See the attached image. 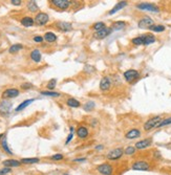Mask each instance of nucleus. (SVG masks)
I'll list each match as a JSON object with an SVG mask.
<instances>
[{
    "label": "nucleus",
    "mask_w": 171,
    "mask_h": 175,
    "mask_svg": "<svg viewBox=\"0 0 171 175\" xmlns=\"http://www.w3.org/2000/svg\"><path fill=\"white\" fill-rule=\"evenodd\" d=\"M161 121H162V118L159 116V115L157 116H153V118H151L150 120H148L144 124V130L145 131H150L153 128H157V125L161 123Z\"/></svg>",
    "instance_id": "obj_1"
},
{
    "label": "nucleus",
    "mask_w": 171,
    "mask_h": 175,
    "mask_svg": "<svg viewBox=\"0 0 171 175\" xmlns=\"http://www.w3.org/2000/svg\"><path fill=\"white\" fill-rule=\"evenodd\" d=\"M131 169L134 171H149L151 167L150 164L145 161H136L132 164Z\"/></svg>",
    "instance_id": "obj_2"
},
{
    "label": "nucleus",
    "mask_w": 171,
    "mask_h": 175,
    "mask_svg": "<svg viewBox=\"0 0 171 175\" xmlns=\"http://www.w3.org/2000/svg\"><path fill=\"white\" fill-rule=\"evenodd\" d=\"M140 78V72L135 69H128L124 72V79L128 83H132Z\"/></svg>",
    "instance_id": "obj_3"
},
{
    "label": "nucleus",
    "mask_w": 171,
    "mask_h": 175,
    "mask_svg": "<svg viewBox=\"0 0 171 175\" xmlns=\"http://www.w3.org/2000/svg\"><path fill=\"white\" fill-rule=\"evenodd\" d=\"M123 154H124L123 148H114L107 153L106 157L109 161H117V159H120L123 156Z\"/></svg>",
    "instance_id": "obj_4"
},
{
    "label": "nucleus",
    "mask_w": 171,
    "mask_h": 175,
    "mask_svg": "<svg viewBox=\"0 0 171 175\" xmlns=\"http://www.w3.org/2000/svg\"><path fill=\"white\" fill-rule=\"evenodd\" d=\"M97 171L102 175H112L113 167L108 163H104V164L97 166Z\"/></svg>",
    "instance_id": "obj_5"
},
{
    "label": "nucleus",
    "mask_w": 171,
    "mask_h": 175,
    "mask_svg": "<svg viewBox=\"0 0 171 175\" xmlns=\"http://www.w3.org/2000/svg\"><path fill=\"white\" fill-rule=\"evenodd\" d=\"M136 9H141V11L154 12V13H157V12H159V7H157V5L153 4V3H147V2L139 3V4H136Z\"/></svg>",
    "instance_id": "obj_6"
},
{
    "label": "nucleus",
    "mask_w": 171,
    "mask_h": 175,
    "mask_svg": "<svg viewBox=\"0 0 171 175\" xmlns=\"http://www.w3.org/2000/svg\"><path fill=\"white\" fill-rule=\"evenodd\" d=\"M49 20V17L45 13H38L36 17L34 18V21L37 25H45Z\"/></svg>",
    "instance_id": "obj_7"
},
{
    "label": "nucleus",
    "mask_w": 171,
    "mask_h": 175,
    "mask_svg": "<svg viewBox=\"0 0 171 175\" xmlns=\"http://www.w3.org/2000/svg\"><path fill=\"white\" fill-rule=\"evenodd\" d=\"M51 4H54L56 7H58L59 9L65 11L70 7V5L72 4V1L70 0H51Z\"/></svg>",
    "instance_id": "obj_8"
},
{
    "label": "nucleus",
    "mask_w": 171,
    "mask_h": 175,
    "mask_svg": "<svg viewBox=\"0 0 171 175\" xmlns=\"http://www.w3.org/2000/svg\"><path fill=\"white\" fill-rule=\"evenodd\" d=\"M13 107V103H11L7 100H2L0 102V113L1 114H9L11 112V109Z\"/></svg>",
    "instance_id": "obj_9"
},
{
    "label": "nucleus",
    "mask_w": 171,
    "mask_h": 175,
    "mask_svg": "<svg viewBox=\"0 0 171 175\" xmlns=\"http://www.w3.org/2000/svg\"><path fill=\"white\" fill-rule=\"evenodd\" d=\"M111 33H112V28L106 26V27L103 28V30H99V32H96L95 34H93V37L98 40H102V39H104V38H106L107 36H109Z\"/></svg>",
    "instance_id": "obj_10"
},
{
    "label": "nucleus",
    "mask_w": 171,
    "mask_h": 175,
    "mask_svg": "<svg viewBox=\"0 0 171 175\" xmlns=\"http://www.w3.org/2000/svg\"><path fill=\"white\" fill-rule=\"evenodd\" d=\"M19 95V90L16 88H9V89L4 90L2 92V99L7 100V99H14Z\"/></svg>",
    "instance_id": "obj_11"
},
{
    "label": "nucleus",
    "mask_w": 171,
    "mask_h": 175,
    "mask_svg": "<svg viewBox=\"0 0 171 175\" xmlns=\"http://www.w3.org/2000/svg\"><path fill=\"white\" fill-rule=\"evenodd\" d=\"M111 85H112V83H111L110 78H109V77H103L101 82H100V89L104 92L108 91L111 88Z\"/></svg>",
    "instance_id": "obj_12"
},
{
    "label": "nucleus",
    "mask_w": 171,
    "mask_h": 175,
    "mask_svg": "<svg viewBox=\"0 0 171 175\" xmlns=\"http://www.w3.org/2000/svg\"><path fill=\"white\" fill-rule=\"evenodd\" d=\"M151 144H152V138H145V140H142V141L135 143V146H134V147L138 150H143L148 147H150Z\"/></svg>",
    "instance_id": "obj_13"
},
{
    "label": "nucleus",
    "mask_w": 171,
    "mask_h": 175,
    "mask_svg": "<svg viewBox=\"0 0 171 175\" xmlns=\"http://www.w3.org/2000/svg\"><path fill=\"white\" fill-rule=\"evenodd\" d=\"M140 28H149L150 26L153 25V20L150 17H143L138 23Z\"/></svg>",
    "instance_id": "obj_14"
},
{
    "label": "nucleus",
    "mask_w": 171,
    "mask_h": 175,
    "mask_svg": "<svg viewBox=\"0 0 171 175\" xmlns=\"http://www.w3.org/2000/svg\"><path fill=\"white\" fill-rule=\"evenodd\" d=\"M56 26L58 28L59 30L61 32H70L72 30V23L70 22H64V21H60V22H57L56 23Z\"/></svg>",
    "instance_id": "obj_15"
},
{
    "label": "nucleus",
    "mask_w": 171,
    "mask_h": 175,
    "mask_svg": "<svg viewBox=\"0 0 171 175\" xmlns=\"http://www.w3.org/2000/svg\"><path fill=\"white\" fill-rule=\"evenodd\" d=\"M141 38L143 40V45H149V44H152L155 42V37L152 34H144L141 35Z\"/></svg>",
    "instance_id": "obj_16"
},
{
    "label": "nucleus",
    "mask_w": 171,
    "mask_h": 175,
    "mask_svg": "<svg viewBox=\"0 0 171 175\" xmlns=\"http://www.w3.org/2000/svg\"><path fill=\"white\" fill-rule=\"evenodd\" d=\"M76 132H77V136H78L79 138H81V140L87 138L88 134H89V131H88V129L85 126H80L78 129H77Z\"/></svg>",
    "instance_id": "obj_17"
},
{
    "label": "nucleus",
    "mask_w": 171,
    "mask_h": 175,
    "mask_svg": "<svg viewBox=\"0 0 171 175\" xmlns=\"http://www.w3.org/2000/svg\"><path fill=\"white\" fill-rule=\"evenodd\" d=\"M3 166L7 167V168H16V167H19L21 165L20 161H17V159H5L2 163Z\"/></svg>",
    "instance_id": "obj_18"
},
{
    "label": "nucleus",
    "mask_w": 171,
    "mask_h": 175,
    "mask_svg": "<svg viewBox=\"0 0 171 175\" xmlns=\"http://www.w3.org/2000/svg\"><path fill=\"white\" fill-rule=\"evenodd\" d=\"M141 136V131L139 129H131L125 134V137L128 138V140H134V138H138Z\"/></svg>",
    "instance_id": "obj_19"
},
{
    "label": "nucleus",
    "mask_w": 171,
    "mask_h": 175,
    "mask_svg": "<svg viewBox=\"0 0 171 175\" xmlns=\"http://www.w3.org/2000/svg\"><path fill=\"white\" fill-rule=\"evenodd\" d=\"M127 5V1H120V2H118L117 3L114 7L111 9V11L109 12L108 14L109 15H113V14H116L117 12H119L120 9H124L125 7Z\"/></svg>",
    "instance_id": "obj_20"
},
{
    "label": "nucleus",
    "mask_w": 171,
    "mask_h": 175,
    "mask_svg": "<svg viewBox=\"0 0 171 175\" xmlns=\"http://www.w3.org/2000/svg\"><path fill=\"white\" fill-rule=\"evenodd\" d=\"M0 145H1V148H2V150L4 151L7 154L9 155H13V152L12 150L9 149V145H7V136H3V138L1 140V142H0Z\"/></svg>",
    "instance_id": "obj_21"
},
{
    "label": "nucleus",
    "mask_w": 171,
    "mask_h": 175,
    "mask_svg": "<svg viewBox=\"0 0 171 175\" xmlns=\"http://www.w3.org/2000/svg\"><path fill=\"white\" fill-rule=\"evenodd\" d=\"M34 101H35V99H28V100H25V101H23L21 104H19V106L17 107L16 109H15V111H16V112H19V111H22L23 109H25L26 107L28 106V105H30V104H32Z\"/></svg>",
    "instance_id": "obj_22"
},
{
    "label": "nucleus",
    "mask_w": 171,
    "mask_h": 175,
    "mask_svg": "<svg viewBox=\"0 0 171 175\" xmlns=\"http://www.w3.org/2000/svg\"><path fill=\"white\" fill-rule=\"evenodd\" d=\"M30 59H32L34 62L39 63L41 61V51L39 49H34V51L30 53Z\"/></svg>",
    "instance_id": "obj_23"
},
{
    "label": "nucleus",
    "mask_w": 171,
    "mask_h": 175,
    "mask_svg": "<svg viewBox=\"0 0 171 175\" xmlns=\"http://www.w3.org/2000/svg\"><path fill=\"white\" fill-rule=\"evenodd\" d=\"M34 23H35V21H34V19L32 17L26 16L21 19V24L23 26H25V27H30V26L34 25Z\"/></svg>",
    "instance_id": "obj_24"
},
{
    "label": "nucleus",
    "mask_w": 171,
    "mask_h": 175,
    "mask_svg": "<svg viewBox=\"0 0 171 175\" xmlns=\"http://www.w3.org/2000/svg\"><path fill=\"white\" fill-rule=\"evenodd\" d=\"M125 26H126V22H124V21H116V22L112 23L111 28H112V30H121Z\"/></svg>",
    "instance_id": "obj_25"
},
{
    "label": "nucleus",
    "mask_w": 171,
    "mask_h": 175,
    "mask_svg": "<svg viewBox=\"0 0 171 175\" xmlns=\"http://www.w3.org/2000/svg\"><path fill=\"white\" fill-rule=\"evenodd\" d=\"M44 40L46 42H49V43H53V42H55L56 40H57V36H56V34H54V33L51 32H47L45 33V35H44Z\"/></svg>",
    "instance_id": "obj_26"
},
{
    "label": "nucleus",
    "mask_w": 171,
    "mask_h": 175,
    "mask_svg": "<svg viewBox=\"0 0 171 175\" xmlns=\"http://www.w3.org/2000/svg\"><path fill=\"white\" fill-rule=\"evenodd\" d=\"M66 104L67 106L72 107V108H78V107L81 106V104H80V102L78 101V100L74 99V98H70V99H68L66 101Z\"/></svg>",
    "instance_id": "obj_27"
},
{
    "label": "nucleus",
    "mask_w": 171,
    "mask_h": 175,
    "mask_svg": "<svg viewBox=\"0 0 171 175\" xmlns=\"http://www.w3.org/2000/svg\"><path fill=\"white\" fill-rule=\"evenodd\" d=\"M20 161H21V164L32 165V164H37V163H39L40 159L38 158V157H30V158H22Z\"/></svg>",
    "instance_id": "obj_28"
},
{
    "label": "nucleus",
    "mask_w": 171,
    "mask_h": 175,
    "mask_svg": "<svg viewBox=\"0 0 171 175\" xmlns=\"http://www.w3.org/2000/svg\"><path fill=\"white\" fill-rule=\"evenodd\" d=\"M28 11L32 12V13H37L39 7H38V5H37V2L34 1V0H32V1H28Z\"/></svg>",
    "instance_id": "obj_29"
},
{
    "label": "nucleus",
    "mask_w": 171,
    "mask_h": 175,
    "mask_svg": "<svg viewBox=\"0 0 171 175\" xmlns=\"http://www.w3.org/2000/svg\"><path fill=\"white\" fill-rule=\"evenodd\" d=\"M22 48H23V45H22V44H19V43L13 44V45L9 48V51L11 54H16V53H18L19 51H21Z\"/></svg>",
    "instance_id": "obj_30"
},
{
    "label": "nucleus",
    "mask_w": 171,
    "mask_h": 175,
    "mask_svg": "<svg viewBox=\"0 0 171 175\" xmlns=\"http://www.w3.org/2000/svg\"><path fill=\"white\" fill-rule=\"evenodd\" d=\"M40 95H44V97H51V98H58V97H60L61 95L59 92L49 91V90H46V91H41L40 92Z\"/></svg>",
    "instance_id": "obj_31"
},
{
    "label": "nucleus",
    "mask_w": 171,
    "mask_h": 175,
    "mask_svg": "<svg viewBox=\"0 0 171 175\" xmlns=\"http://www.w3.org/2000/svg\"><path fill=\"white\" fill-rule=\"evenodd\" d=\"M56 85H57V79H51V80L47 82L46 87H47V89H49V91H54Z\"/></svg>",
    "instance_id": "obj_32"
},
{
    "label": "nucleus",
    "mask_w": 171,
    "mask_h": 175,
    "mask_svg": "<svg viewBox=\"0 0 171 175\" xmlns=\"http://www.w3.org/2000/svg\"><path fill=\"white\" fill-rule=\"evenodd\" d=\"M95 107H96L95 102L89 101V102H87V103L84 104L83 109H84V111H91V110H93V108H95Z\"/></svg>",
    "instance_id": "obj_33"
},
{
    "label": "nucleus",
    "mask_w": 171,
    "mask_h": 175,
    "mask_svg": "<svg viewBox=\"0 0 171 175\" xmlns=\"http://www.w3.org/2000/svg\"><path fill=\"white\" fill-rule=\"evenodd\" d=\"M149 30H152V32H155V33H162L166 30V27H165L164 25H161V24H159V25H154V24H153L152 26L149 27Z\"/></svg>",
    "instance_id": "obj_34"
},
{
    "label": "nucleus",
    "mask_w": 171,
    "mask_h": 175,
    "mask_svg": "<svg viewBox=\"0 0 171 175\" xmlns=\"http://www.w3.org/2000/svg\"><path fill=\"white\" fill-rule=\"evenodd\" d=\"M135 151H136L135 147H133V146H128V147L124 150V154L128 155V156H131V155H133L134 153H135Z\"/></svg>",
    "instance_id": "obj_35"
},
{
    "label": "nucleus",
    "mask_w": 171,
    "mask_h": 175,
    "mask_svg": "<svg viewBox=\"0 0 171 175\" xmlns=\"http://www.w3.org/2000/svg\"><path fill=\"white\" fill-rule=\"evenodd\" d=\"M105 27H106V25H105L104 22H97L93 25V30H95V32H99V30H103V28H105Z\"/></svg>",
    "instance_id": "obj_36"
},
{
    "label": "nucleus",
    "mask_w": 171,
    "mask_h": 175,
    "mask_svg": "<svg viewBox=\"0 0 171 175\" xmlns=\"http://www.w3.org/2000/svg\"><path fill=\"white\" fill-rule=\"evenodd\" d=\"M170 124H171V116H170V118L164 119V120L161 121V123L157 125V128H161V127L167 126V125H170Z\"/></svg>",
    "instance_id": "obj_37"
},
{
    "label": "nucleus",
    "mask_w": 171,
    "mask_h": 175,
    "mask_svg": "<svg viewBox=\"0 0 171 175\" xmlns=\"http://www.w3.org/2000/svg\"><path fill=\"white\" fill-rule=\"evenodd\" d=\"M131 43L134 44V45H143V40H142L141 36H139V37H136V38H133V39L131 40Z\"/></svg>",
    "instance_id": "obj_38"
},
{
    "label": "nucleus",
    "mask_w": 171,
    "mask_h": 175,
    "mask_svg": "<svg viewBox=\"0 0 171 175\" xmlns=\"http://www.w3.org/2000/svg\"><path fill=\"white\" fill-rule=\"evenodd\" d=\"M64 158V156H63V154H60V153H57V154H54L51 156V159H53V161H62V159Z\"/></svg>",
    "instance_id": "obj_39"
},
{
    "label": "nucleus",
    "mask_w": 171,
    "mask_h": 175,
    "mask_svg": "<svg viewBox=\"0 0 171 175\" xmlns=\"http://www.w3.org/2000/svg\"><path fill=\"white\" fill-rule=\"evenodd\" d=\"M11 171H12L11 168H7V167H4L3 169H0V175H7V174H9Z\"/></svg>",
    "instance_id": "obj_40"
},
{
    "label": "nucleus",
    "mask_w": 171,
    "mask_h": 175,
    "mask_svg": "<svg viewBox=\"0 0 171 175\" xmlns=\"http://www.w3.org/2000/svg\"><path fill=\"white\" fill-rule=\"evenodd\" d=\"M84 72H95V67L93 66H91V65H86L85 67H84Z\"/></svg>",
    "instance_id": "obj_41"
},
{
    "label": "nucleus",
    "mask_w": 171,
    "mask_h": 175,
    "mask_svg": "<svg viewBox=\"0 0 171 175\" xmlns=\"http://www.w3.org/2000/svg\"><path fill=\"white\" fill-rule=\"evenodd\" d=\"M32 87H33V84H32V83H23L22 85H21V88H22L23 90L30 89Z\"/></svg>",
    "instance_id": "obj_42"
},
{
    "label": "nucleus",
    "mask_w": 171,
    "mask_h": 175,
    "mask_svg": "<svg viewBox=\"0 0 171 175\" xmlns=\"http://www.w3.org/2000/svg\"><path fill=\"white\" fill-rule=\"evenodd\" d=\"M72 137H74V132H70V133L68 134V136H67V138H66V142H65V144H66V145H67V144L70 143V142L72 140Z\"/></svg>",
    "instance_id": "obj_43"
},
{
    "label": "nucleus",
    "mask_w": 171,
    "mask_h": 175,
    "mask_svg": "<svg viewBox=\"0 0 171 175\" xmlns=\"http://www.w3.org/2000/svg\"><path fill=\"white\" fill-rule=\"evenodd\" d=\"M43 40H44V38L41 37V36H35V37H34V41H35V42H38V43L42 42Z\"/></svg>",
    "instance_id": "obj_44"
},
{
    "label": "nucleus",
    "mask_w": 171,
    "mask_h": 175,
    "mask_svg": "<svg viewBox=\"0 0 171 175\" xmlns=\"http://www.w3.org/2000/svg\"><path fill=\"white\" fill-rule=\"evenodd\" d=\"M86 157H80V158H75L74 161L75 163H82V161H86Z\"/></svg>",
    "instance_id": "obj_45"
},
{
    "label": "nucleus",
    "mask_w": 171,
    "mask_h": 175,
    "mask_svg": "<svg viewBox=\"0 0 171 175\" xmlns=\"http://www.w3.org/2000/svg\"><path fill=\"white\" fill-rule=\"evenodd\" d=\"M11 2H12V4H14V5H20L22 1H21V0H12Z\"/></svg>",
    "instance_id": "obj_46"
},
{
    "label": "nucleus",
    "mask_w": 171,
    "mask_h": 175,
    "mask_svg": "<svg viewBox=\"0 0 171 175\" xmlns=\"http://www.w3.org/2000/svg\"><path fill=\"white\" fill-rule=\"evenodd\" d=\"M103 148H104V146H103V145L96 146V150H98V151H101V150H103Z\"/></svg>",
    "instance_id": "obj_47"
},
{
    "label": "nucleus",
    "mask_w": 171,
    "mask_h": 175,
    "mask_svg": "<svg viewBox=\"0 0 171 175\" xmlns=\"http://www.w3.org/2000/svg\"><path fill=\"white\" fill-rule=\"evenodd\" d=\"M4 135H5L4 133H0V141H1V140H2V138H3V136H4Z\"/></svg>",
    "instance_id": "obj_48"
},
{
    "label": "nucleus",
    "mask_w": 171,
    "mask_h": 175,
    "mask_svg": "<svg viewBox=\"0 0 171 175\" xmlns=\"http://www.w3.org/2000/svg\"><path fill=\"white\" fill-rule=\"evenodd\" d=\"M70 132H74V131H75V127H70Z\"/></svg>",
    "instance_id": "obj_49"
},
{
    "label": "nucleus",
    "mask_w": 171,
    "mask_h": 175,
    "mask_svg": "<svg viewBox=\"0 0 171 175\" xmlns=\"http://www.w3.org/2000/svg\"><path fill=\"white\" fill-rule=\"evenodd\" d=\"M64 175H70V174H64Z\"/></svg>",
    "instance_id": "obj_50"
}]
</instances>
